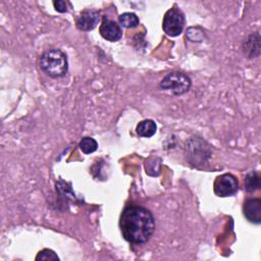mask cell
Returning a JSON list of instances; mask_svg holds the SVG:
<instances>
[{"label": "cell", "mask_w": 261, "mask_h": 261, "mask_svg": "<svg viewBox=\"0 0 261 261\" xmlns=\"http://www.w3.org/2000/svg\"><path fill=\"white\" fill-rule=\"evenodd\" d=\"M119 226L124 240L128 243L141 245L147 243L155 230L153 214L145 207L130 205L123 209Z\"/></svg>", "instance_id": "cell-1"}, {"label": "cell", "mask_w": 261, "mask_h": 261, "mask_svg": "<svg viewBox=\"0 0 261 261\" xmlns=\"http://www.w3.org/2000/svg\"><path fill=\"white\" fill-rule=\"evenodd\" d=\"M41 69L51 77H62L68 69V62L65 53L60 49L45 51L40 57Z\"/></svg>", "instance_id": "cell-2"}, {"label": "cell", "mask_w": 261, "mask_h": 261, "mask_svg": "<svg viewBox=\"0 0 261 261\" xmlns=\"http://www.w3.org/2000/svg\"><path fill=\"white\" fill-rule=\"evenodd\" d=\"M211 155L210 146L199 137H194L189 140L186 146V157L187 160L198 166L204 164Z\"/></svg>", "instance_id": "cell-3"}, {"label": "cell", "mask_w": 261, "mask_h": 261, "mask_svg": "<svg viewBox=\"0 0 261 261\" xmlns=\"http://www.w3.org/2000/svg\"><path fill=\"white\" fill-rule=\"evenodd\" d=\"M163 90L171 92L175 96L186 94L192 87L191 79L184 72L172 71L167 73L160 82Z\"/></svg>", "instance_id": "cell-4"}, {"label": "cell", "mask_w": 261, "mask_h": 261, "mask_svg": "<svg viewBox=\"0 0 261 261\" xmlns=\"http://www.w3.org/2000/svg\"><path fill=\"white\" fill-rule=\"evenodd\" d=\"M185 25V15L176 7L168 9L163 17L162 29L167 36L176 37L181 34Z\"/></svg>", "instance_id": "cell-5"}, {"label": "cell", "mask_w": 261, "mask_h": 261, "mask_svg": "<svg viewBox=\"0 0 261 261\" xmlns=\"http://www.w3.org/2000/svg\"><path fill=\"white\" fill-rule=\"evenodd\" d=\"M214 193L218 197H230L238 192L239 182L234 175L223 173L216 177L214 185Z\"/></svg>", "instance_id": "cell-6"}, {"label": "cell", "mask_w": 261, "mask_h": 261, "mask_svg": "<svg viewBox=\"0 0 261 261\" xmlns=\"http://www.w3.org/2000/svg\"><path fill=\"white\" fill-rule=\"evenodd\" d=\"M243 212L250 222L259 224L261 222V200L258 198L246 200L243 206Z\"/></svg>", "instance_id": "cell-7"}, {"label": "cell", "mask_w": 261, "mask_h": 261, "mask_svg": "<svg viewBox=\"0 0 261 261\" xmlns=\"http://www.w3.org/2000/svg\"><path fill=\"white\" fill-rule=\"evenodd\" d=\"M100 35L107 41L110 42H116L120 40L122 37V32L120 27L113 20L110 19H104L100 25L99 29Z\"/></svg>", "instance_id": "cell-8"}, {"label": "cell", "mask_w": 261, "mask_h": 261, "mask_svg": "<svg viewBox=\"0 0 261 261\" xmlns=\"http://www.w3.org/2000/svg\"><path fill=\"white\" fill-rule=\"evenodd\" d=\"M100 13L96 10H85L76 20V27L81 31H91L100 21Z\"/></svg>", "instance_id": "cell-9"}, {"label": "cell", "mask_w": 261, "mask_h": 261, "mask_svg": "<svg viewBox=\"0 0 261 261\" xmlns=\"http://www.w3.org/2000/svg\"><path fill=\"white\" fill-rule=\"evenodd\" d=\"M243 51L244 54L248 56V58H255L260 54V35L259 33H255L250 35L243 43Z\"/></svg>", "instance_id": "cell-10"}, {"label": "cell", "mask_w": 261, "mask_h": 261, "mask_svg": "<svg viewBox=\"0 0 261 261\" xmlns=\"http://www.w3.org/2000/svg\"><path fill=\"white\" fill-rule=\"evenodd\" d=\"M157 129V125L152 119H144L140 121L136 127V132L140 137L150 138L155 135Z\"/></svg>", "instance_id": "cell-11"}, {"label": "cell", "mask_w": 261, "mask_h": 261, "mask_svg": "<svg viewBox=\"0 0 261 261\" xmlns=\"http://www.w3.org/2000/svg\"><path fill=\"white\" fill-rule=\"evenodd\" d=\"M245 189L248 192H254L260 188V176L256 171H250L244 179Z\"/></svg>", "instance_id": "cell-12"}, {"label": "cell", "mask_w": 261, "mask_h": 261, "mask_svg": "<svg viewBox=\"0 0 261 261\" xmlns=\"http://www.w3.org/2000/svg\"><path fill=\"white\" fill-rule=\"evenodd\" d=\"M118 20H119V23L126 29H134L138 27L140 23L138 16L133 12H124L120 14L118 17Z\"/></svg>", "instance_id": "cell-13"}, {"label": "cell", "mask_w": 261, "mask_h": 261, "mask_svg": "<svg viewBox=\"0 0 261 261\" xmlns=\"http://www.w3.org/2000/svg\"><path fill=\"white\" fill-rule=\"evenodd\" d=\"M79 147L83 153L91 154L97 150L98 143L96 142L95 139H93L91 137H85L80 141Z\"/></svg>", "instance_id": "cell-14"}, {"label": "cell", "mask_w": 261, "mask_h": 261, "mask_svg": "<svg viewBox=\"0 0 261 261\" xmlns=\"http://www.w3.org/2000/svg\"><path fill=\"white\" fill-rule=\"evenodd\" d=\"M36 260H59V257L55 254L54 251L50 249H44L38 253V255L36 256Z\"/></svg>", "instance_id": "cell-15"}, {"label": "cell", "mask_w": 261, "mask_h": 261, "mask_svg": "<svg viewBox=\"0 0 261 261\" xmlns=\"http://www.w3.org/2000/svg\"><path fill=\"white\" fill-rule=\"evenodd\" d=\"M53 5H54V8L56 11L58 12H66L67 11V2L63 1V0H57V1H54L53 2Z\"/></svg>", "instance_id": "cell-16"}]
</instances>
